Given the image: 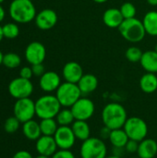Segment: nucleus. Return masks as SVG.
Returning a JSON list of instances; mask_svg holds the SVG:
<instances>
[{
	"instance_id": "obj_1",
	"label": "nucleus",
	"mask_w": 157,
	"mask_h": 158,
	"mask_svg": "<svg viewBox=\"0 0 157 158\" xmlns=\"http://www.w3.org/2000/svg\"><path fill=\"white\" fill-rule=\"evenodd\" d=\"M101 118L104 126H106L110 130L121 129L128 119V113L121 104L113 102L104 106Z\"/></svg>"
},
{
	"instance_id": "obj_2",
	"label": "nucleus",
	"mask_w": 157,
	"mask_h": 158,
	"mask_svg": "<svg viewBox=\"0 0 157 158\" xmlns=\"http://www.w3.org/2000/svg\"><path fill=\"white\" fill-rule=\"evenodd\" d=\"M10 18L18 23L25 24L33 20L37 15L35 6L31 0H13L9 5Z\"/></svg>"
},
{
	"instance_id": "obj_3",
	"label": "nucleus",
	"mask_w": 157,
	"mask_h": 158,
	"mask_svg": "<svg viewBox=\"0 0 157 158\" xmlns=\"http://www.w3.org/2000/svg\"><path fill=\"white\" fill-rule=\"evenodd\" d=\"M61 107L62 106L56 95L45 94L35 101L36 116L40 119L56 118V115L61 110Z\"/></svg>"
},
{
	"instance_id": "obj_4",
	"label": "nucleus",
	"mask_w": 157,
	"mask_h": 158,
	"mask_svg": "<svg viewBox=\"0 0 157 158\" xmlns=\"http://www.w3.org/2000/svg\"><path fill=\"white\" fill-rule=\"evenodd\" d=\"M118 31L121 36L130 43H139L146 34L143 21L136 17L124 19L118 27Z\"/></svg>"
},
{
	"instance_id": "obj_5",
	"label": "nucleus",
	"mask_w": 157,
	"mask_h": 158,
	"mask_svg": "<svg viewBox=\"0 0 157 158\" xmlns=\"http://www.w3.org/2000/svg\"><path fill=\"white\" fill-rule=\"evenodd\" d=\"M56 96L61 106L70 108L82 96V94L77 83L65 81L56 91Z\"/></svg>"
},
{
	"instance_id": "obj_6",
	"label": "nucleus",
	"mask_w": 157,
	"mask_h": 158,
	"mask_svg": "<svg viewBox=\"0 0 157 158\" xmlns=\"http://www.w3.org/2000/svg\"><path fill=\"white\" fill-rule=\"evenodd\" d=\"M80 155L81 158H105L107 156V147L101 138L90 137L82 142Z\"/></svg>"
},
{
	"instance_id": "obj_7",
	"label": "nucleus",
	"mask_w": 157,
	"mask_h": 158,
	"mask_svg": "<svg viewBox=\"0 0 157 158\" xmlns=\"http://www.w3.org/2000/svg\"><path fill=\"white\" fill-rule=\"evenodd\" d=\"M123 129L130 140L139 143L144 140L148 135V125L145 120L139 117L128 118Z\"/></svg>"
},
{
	"instance_id": "obj_8",
	"label": "nucleus",
	"mask_w": 157,
	"mask_h": 158,
	"mask_svg": "<svg viewBox=\"0 0 157 158\" xmlns=\"http://www.w3.org/2000/svg\"><path fill=\"white\" fill-rule=\"evenodd\" d=\"M13 112L14 116L22 124L31 119H33L34 116H36L35 102L30 97L18 99L14 105Z\"/></svg>"
},
{
	"instance_id": "obj_9",
	"label": "nucleus",
	"mask_w": 157,
	"mask_h": 158,
	"mask_svg": "<svg viewBox=\"0 0 157 158\" xmlns=\"http://www.w3.org/2000/svg\"><path fill=\"white\" fill-rule=\"evenodd\" d=\"M8 93L15 99L28 98L33 93V84L31 80L21 77L12 80L8 84Z\"/></svg>"
},
{
	"instance_id": "obj_10",
	"label": "nucleus",
	"mask_w": 157,
	"mask_h": 158,
	"mask_svg": "<svg viewBox=\"0 0 157 158\" xmlns=\"http://www.w3.org/2000/svg\"><path fill=\"white\" fill-rule=\"evenodd\" d=\"M76 120L87 121L93 118L95 111L94 103L87 97L81 96L71 107H70Z\"/></svg>"
},
{
	"instance_id": "obj_11",
	"label": "nucleus",
	"mask_w": 157,
	"mask_h": 158,
	"mask_svg": "<svg viewBox=\"0 0 157 158\" xmlns=\"http://www.w3.org/2000/svg\"><path fill=\"white\" fill-rule=\"evenodd\" d=\"M54 138L58 149L62 150H70L77 140L71 126H59Z\"/></svg>"
},
{
	"instance_id": "obj_12",
	"label": "nucleus",
	"mask_w": 157,
	"mask_h": 158,
	"mask_svg": "<svg viewBox=\"0 0 157 158\" xmlns=\"http://www.w3.org/2000/svg\"><path fill=\"white\" fill-rule=\"evenodd\" d=\"M46 56L45 46L40 42H31L25 49V58L31 65L41 64Z\"/></svg>"
},
{
	"instance_id": "obj_13",
	"label": "nucleus",
	"mask_w": 157,
	"mask_h": 158,
	"mask_svg": "<svg viewBox=\"0 0 157 158\" xmlns=\"http://www.w3.org/2000/svg\"><path fill=\"white\" fill-rule=\"evenodd\" d=\"M36 26L43 31H47L54 28L57 22V14L55 10L50 8H45L37 13L35 17Z\"/></svg>"
},
{
	"instance_id": "obj_14",
	"label": "nucleus",
	"mask_w": 157,
	"mask_h": 158,
	"mask_svg": "<svg viewBox=\"0 0 157 158\" xmlns=\"http://www.w3.org/2000/svg\"><path fill=\"white\" fill-rule=\"evenodd\" d=\"M60 76L55 71H45L39 81L40 88L45 93L56 92L61 84Z\"/></svg>"
},
{
	"instance_id": "obj_15",
	"label": "nucleus",
	"mask_w": 157,
	"mask_h": 158,
	"mask_svg": "<svg viewBox=\"0 0 157 158\" xmlns=\"http://www.w3.org/2000/svg\"><path fill=\"white\" fill-rule=\"evenodd\" d=\"M62 74L66 81L71 83H78L84 73L82 67L78 62L69 61L64 65Z\"/></svg>"
},
{
	"instance_id": "obj_16",
	"label": "nucleus",
	"mask_w": 157,
	"mask_h": 158,
	"mask_svg": "<svg viewBox=\"0 0 157 158\" xmlns=\"http://www.w3.org/2000/svg\"><path fill=\"white\" fill-rule=\"evenodd\" d=\"M35 149L39 155L52 156L58 149L54 136L42 135L35 143Z\"/></svg>"
},
{
	"instance_id": "obj_17",
	"label": "nucleus",
	"mask_w": 157,
	"mask_h": 158,
	"mask_svg": "<svg viewBox=\"0 0 157 158\" xmlns=\"http://www.w3.org/2000/svg\"><path fill=\"white\" fill-rule=\"evenodd\" d=\"M123 20H124V18L119 8H117V7L108 8L103 14V22L108 28L118 29V27L121 25Z\"/></svg>"
},
{
	"instance_id": "obj_18",
	"label": "nucleus",
	"mask_w": 157,
	"mask_h": 158,
	"mask_svg": "<svg viewBox=\"0 0 157 158\" xmlns=\"http://www.w3.org/2000/svg\"><path fill=\"white\" fill-rule=\"evenodd\" d=\"M137 155L140 158H155L157 155V143L154 139L145 138L139 143Z\"/></svg>"
},
{
	"instance_id": "obj_19",
	"label": "nucleus",
	"mask_w": 157,
	"mask_h": 158,
	"mask_svg": "<svg viewBox=\"0 0 157 158\" xmlns=\"http://www.w3.org/2000/svg\"><path fill=\"white\" fill-rule=\"evenodd\" d=\"M98 83L99 81L95 75L87 73V74H83V76L81 77V79L79 81L77 84L82 95H87V94L93 93L97 89Z\"/></svg>"
},
{
	"instance_id": "obj_20",
	"label": "nucleus",
	"mask_w": 157,
	"mask_h": 158,
	"mask_svg": "<svg viewBox=\"0 0 157 158\" xmlns=\"http://www.w3.org/2000/svg\"><path fill=\"white\" fill-rule=\"evenodd\" d=\"M143 69L149 73H157V53L155 50L143 52L140 61Z\"/></svg>"
},
{
	"instance_id": "obj_21",
	"label": "nucleus",
	"mask_w": 157,
	"mask_h": 158,
	"mask_svg": "<svg viewBox=\"0 0 157 158\" xmlns=\"http://www.w3.org/2000/svg\"><path fill=\"white\" fill-rule=\"evenodd\" d=\"M22 133L28 140L37 141L42 136L40 123L35 121L34 119L24 122L22 125Z\"/></svg>"
},
{
	"instance_id": "obj_22",
	"label": "nucleus",
	"mask_w": 157,
	"mask_h": 158,
	"mask_svg": "<svg viewBox=\"0 0 157 158\" xmlns=\"http://www.w3.org/2000/svg\"><path fill=\"white\" fill-rule=\"evenodd\" d=\"M71 129L79 141L84 142L91 137V127L85 120H75L71 125Z\"/></svg>"
},
{
	"instance_id": "obj_23",
	"label": "nucleus",
	"mask_w": 157,
	"mask_h": 158,
	"mask_svg": "<svg viewBox=\"0 0 157 158\" xmlns=\"http://www.w3.org/2000/svg\"><path fill=\"white\" fill-rule=\"evenodd\" d=\"M140 88L145 94H153L157 90V76L155 73L146 72L140 79Z\"/></svg>"
},
{
	"instance_id": "obj_24",
	"label": "nucleus",
	"mask_w": 157,
	"mask_h": 158,
	"mask_svg": "<svg viewBox=\"0 0 157 158\" xmlns=\"http://www.w3.org/2000/svg\"><path fill=\"white\" fill-rule=\"evenodd\" d=\"M108 140H109V142H110V143L112 144L113 147H115V148H124L126 146L127 143L129 142L130 138L127 135L124 129L121 128V129L112 130Z\"/></svg>"
},
{
	"instance_id": "obj_25",
	"label": "nucleus",
	"mask_w": 157,
	"mask_h": 158,
	"mask_svg": "<svg viewBox=\"0 0 157 158\" xmlns=\"http://www.w3.org/2000/svg\"><path fill=\"white\" fill-rule=\"evenodd\" d=\"M143 24L144 26L146 34L157 36V11H148L143 17Z\"/></svg>"
},
{
	"instance_id": "obj_26",
	"label": "nucleus",
	"mask_w": 157,
	"mask_h": 158,
	"mask_svg": "<svg viewBox=\"0 0 157 158\" xmlns=\"http://www.w3.org/2000/svg\"><path fill=\"white\" fill-rule=\"evenodd\" d=\"M39 123H40L42 135H45V136H54L59 127L56 118L41 119Z\"/></svg>"
},
{
	"instance_id": "obj_27",
	"label": "nucleus",
	"mask_w": 157,
	"mask_h": 158,
	"mask_svg": "<svg viewBox=\"0 0 157 158\" xmlns=\"http://www.w3.org/2000/svg\"><path fill=\"white\" fill-rule=\"evenodd\" d=\"M56 120L59 126H71L76 119L71 109L65 107L58 112L56 117Z\"/></svg>"
},
{
	"instance_id": "obj_28",
	"label": "nucleus",
	"mask_w": 157,
	"mask_h": 158,
	"mask_svg": "<svg viewBox=\"0 0 157 158\" xmlns=\"http://www.w3.org/2000/svg\"><path fill=\"white\" fill-rule=\"evenodd\" d=\"M21 63L20 56L16 53H7L4 55L3 65L7 69H16Z\"/></svg>"
},
{
	"instance_id": "obj_29",
	"label": "nucleus",
	"mask_w": 157,
	"mask_h": 158,
	"mask_svg": "<svg viewBox=\"0 0 157 158\" xmlns=\"http://www.w3.org/2000/svg\"><path fill=\"white\" fill-rule=\"evenodd\" d=\"M143 54V52L142 51L141 48H139L137 46H130L126 50L125 56L130 62L138 63L141 61Z\"/></svg>"
},
{
	"instance_id": "obj_30",
	"label": "nucleus",
	"mask_w": 157,
	"mask_h": 158,
	"mask_svg": "<svg viewBox=\"0 0 157 158\" xmlns=\"http://www.w3.org/2000/svg\"><path fill=\"white\" fill-rule=\"evenodd\" d=\"M3 33H4V38L15 39L19 34V28L16 23L13 22L6 23L3 26Z\"/></svg>"
},
{
	"instance_id": "obj_31",
	"label": "nucleus",
	"mask_w": 157,
	"mask_h": 158,
	"mask_svg": "<svg viewBox=\"0 0 157 158\" xmlns=\"http://www.w3.org/2000/svg\"><path fill=\"white\" fill-rule=\"evenodd\" d=\"M119 10H120L124 19L135 18L136 12H137L136 6L131 2H125V3H123L121 5V6L119 7Z\"/></svg>"
},
{
	"instance_id": "obj_32",
	"label": "nucleus",
	"mask_w": 157,
	"mask_h": 158,
	"mask_svg": "<svg viewBox=\"0 0 157 158\" xmlns=\"http://www.w3.org/2000/svg\"><path fill=\"white\" fill-rule=\"evenodd\" d=\"M20 121L14 116V117H9L8 118L6 119L4 123V129L5 131L7 133H15L18 131L20 126Z\"/></svg>"
},
{
	"instance_id": "obj_33",
	"label": "nucleus",
	"mask_w": 157,
	"mask_h": 158,
	"mask_svg": "<svg viewBox=\"0 0 157 158\" xmlns=\"http://www.w3.org/2000/svg\"><path fill=\"white\" fill-rule=\"evenodd\" d=\"M138 148H139V142L134 141V140H130V139L129 140L126 146L124 147L125 151L128 152L129 154H137Z\"/></svg>"
},
{
	"instance_id": "obj_34",
	"label": "nucleus",
	"mask_w": 157,
	"mask_h": 158,
	"mask_svg": "<svg viewBox=\"0 0 157 158\" xmlns=\"http://www.w3.org/2000/svg\"><path fill=\"white\" fill-rule=\"evenodd\" d=\"M51 158H76L75 155L70 150H62L58 149Z\"/></svg>"
},
{
	"instance_id": "obj_35",
	"label": "nucleus",
	"mask_w": 157,
	"mask_h": 158,
	"mask_svg": "<svg viewBox=\"0 0 157 158\" xmlns=\"http://www.w3.org/2000/svg\"><path fill=\"white\" fill-rule=\"evenodd\" d=\"M33 76L31 67H23L19 71V77L27 80H31V78Z\"/></svg>"
},
{
	"instance_id": "obj_36",
	"label": "nucleus",
	"mask_w": 157,
	"mask_h": 158,
	"mask_svg": "<svg viewBox=\"0 0 157 158\" xmlns=\"http://www.w3.org/2000/svg\"><path fill=\"white\" fill-rule=\"evenodd\" d=\"M31 69H32V73L34 76L37 77H41L44 72V67L43 65V63L41 64H35V65H31Z\"/></svg>"
},
{
	"instance_id": "obj_37",
	"label": "nucleus",
	"mask_w": 157,
	"mask_h": 158,
	"mask_svg": "<svg viewBox=\"0 0 157 158\" xmlns=\"http://www.w3.org/2000/svg\"><path fill=\"white\" fill-rule=\"evenodd\" d=\"M111 131H112V130H110V129L107 128L106 126L102 127L101 130H100V133H99L100 138H101L102 140H104V141L108 140V139H109V136H110V134H111Z\"/></svg>"
},
{
	"instance_id": "obj_38",
	"label": "nucleus",
	"mask_w": 157,
	"mask_h": 158,
	"mask_svg": "<svg viewBox=\"0 0 157 158\" xmlns=\"http://www.w3.org/2000/svg\"><path fill=\"white\" fill-rule=\"evenodd\" d=\"M12 158H33L31 154L29 153L28 151H25V150H21V151H19L17 152Z\"/></svg>"
},
{
	"instance_id": "obj_39",
	"label": "nucleus",
	"mask_w": 157,
	"mask_h": 158,
	"mask_svg": "<svg viewBox=\"0 0 157 158\" xmlns=\"http://www.w3.org/2000/svg\"><path fill=\"white\" fill-rule=\"evenodd\" d=\"M5 9L3 8V6L0 5V22H2L5 19Z\"/></svg>"
},
{
	"instance_id": "obj_40",
	"label": "nucleus",
	"mask_w": 157,
	"mask_h": 158,
	"mask_svg": "<svg viewBox=\"0 0 157 158\" xmlns=\"http://www.w3.org/2000/svg\"><path fill=\"white\" fill-rule=\"evenodd\" d=\"M147 3L153 6H157V0H147Z\"/></svg>"
},
{
	"instance_id": "obj_41",
	"label": "nucleus",
	"mask_w": 157,
	"mask_h": 158,
	"mask_svg": "<svg viewBox=\"0 0 157 158\" xmlns=\"http://www.w3.org/2000/svg\"><path fill=\"white\" fill-rule=\"evenodd\" d=\"M4 38V33H3V26H0V42Z\"/></svg>"
},
{
	"instance_id": "obj_42",
	"label": "nucleus",
	"mask_w": 157,
	"mask_h": 158,
	"mask_svg": "<svg viewBox=\"0 0 157 158\" xmlns=\"http://www.w3.org/2000/svg\"><path fill=\"white\" fill-rule=\"evenodd\" d=\"M93 2H95V3H97V4H103V3H105V2H107L108 0H93Z\"/></svg>"
},
{
	"instance_id": "obj_43",
	"label": "nucleus",
	"mask_w": 157,
	"mask_h": 158,
	"mask_svg": "<svg viewBox=\"0 0 157 158\" xmlns=\"http://www.w3.org/2000/svg\"><path fill=\"white\" fill-rule=\"evenodd\" d=\"M3 58H4V55H3V53L0 51V66L3 64Z\"/></svg>"
},
{
	"instance_id": "obj_44",
	"label": "nucleus",
	"mask_w": 157,
	"mask_h": 158,
	"mask_svg": "<svg viewBox=\"0 0 157 158\" xmlns=\"http://www.w3.org/2000/svg\"><path fill=\"white\" fill-rule=\"evenodd\" d=\"M34 158H51V156H43V155H39L36 157Z\"/></svg>"
},
{
	"instance_id": "obj_45",
	"label": "nucleus",
	"mask_w": 157,
	"mask_h": 158,
	"mask_svg": "<svg viewBox=\"0 0 157 158\" xmlns=\"http://www.w3.org/2000/svg\"><path fill=\"white\" fill-rule=\"evenodd\" d=\"M105 158H121V157L117 156H115V155H112V156H107L106 157H105Z\"/></svg>"
},
{
	"instance_id": "obj_46",
	"label": "nucleus",
	"mask_w": 157,
	"mask_h": 158,
	"mask_svg": "<svg viewBox=\"0 0 157 158\" xmlns=\"http://www.w3.org/2000/svg\"><path fill=\"white\" fill-rule=\"evenodd\" d=\"M154 50H155V52L157 53V44L155 45V49H154Z\"/></svg>"
},
{
	"instance_id": "obj_47",
	"label": "nucleus",
	"mask_w": 157,
	"mask_h": 158,
	"mask_svg": "<svg viewBox=\"0 0 157 158\" xmlns=\"http://www.w3.org/2000/svg\"><path fill=\"white\" fill-rule=\"evenodd\" d=\"M3 2H4V0H0V5H1V4H2Z\"/></svg>"
},
{
	"instance_id": "obj_48",
	"label": "nucleus",
	"mask_w": 157,
	"mask_h": 158,
	"mask_svg": "<svg viewBox=\"0 0 157 158\" xmlns=\"http://www.w3.org/2000/svg\"><path fill=\"white\" fill-rule=\"evenodd\" d=\"M130 158H140L139 156H133V157H130Z\"/></svg>"
}]
</instances>
